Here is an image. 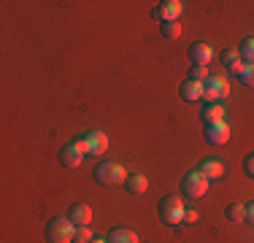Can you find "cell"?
Segmentation results:
<instances>
[{"instance_id":"6da1fadb","label":"cell","mask_w":254,"mask_h":243,"mask_svg":"<svg viewBox=\"0 0 254 243\" xmlns=\"http://www.w3.org/2000/svg\"><path fill=\"white\" fill-rule=\"evenodd\" d=\"M73 235H76V224L68 216L52 219L49 227H46V241L49 243H73Z\"/></svg>"},{"instance_id":"7a4b0ae2","label":"cell","mask_w":254,"mask_h":243,"mask_svg":"<svg viewBox=\"0 0 254 243\" xmlns=\"http://www.w3.org/2000/svg\"><path fill=\"white\" fill-rule=\"evenodd\" d=\"M160 219L168 224V227H176V224H184V214H187V208H184V203H181V197H162L160 200Z\"/></svg>"},{"instance_id":"3957f363","label":"cell","mask_w":254,"mask_h":243,"mask_svg":"<svg viewBox=\"0 0 254 243\" xmlns=\"http://www.w3.org/2000/svg\"><path fill=\"white\" fill-rule=\"evenodd\" d=\"M95 179L106 186H119L127 181V173L119 162H100V165L95 168Z\"/></svg>"},{"instance_id":"277c9868","label":"cell","mask_w":254,"mask_h":243,"mask_svg":"<svg viewBox=\"0 0 254 243\" xmlns=\"http://www.w3.org/2000/svg\"><path fill=\"white\" fill-rule=\"evenodd\" d=\"M181 192H184L187 197H203V194L208 192V179H205L203 173H197V170H190V173L181 179Z\"/></svg>"},{"instance_id":"5b68a950","label":"cell","mask_w":254,"mask_h":243,"mask_svg":"<svg viewBox=\"0 0 254 243\" xmlns=\"http://www.w3.org/2000/svg\"><path fill=\"white\" fill-rule=\"evenodd\" d=\"M227 95H230V84H227L225 76H211L208 81H205V95H203V100L219 103V100H225Z\"/></svg>"},{"instance_id":"8992f818","label":"cell","mask_w":254,"mask_h":243,"mask_svg":"<svg viewBox=\"0 0 254 243\" xmlns=\"http://www.w3.org/2000/svg\"><path fill=\"white\" fill-rule=\"evenodd\" d=\"M181 11H184V3H181V0H165V3L157 5L154 16H157L162 24H165V22H179Z\"/></svg>"},{"instance_id":"52a82bcc","label":"cell","mask_w":254,"mask_h":243,"mask_svg":"<svg viewBox=\"0 0 254 243\" xmlns=\"http://www.w3.org/2000/svg\"><path fill=\"white\" fill-rule=\"evenodd\" d=\"M205 141L214 143V146H222L230 141V124L227 119L225 122H214V124H205Z\"/></svg>"},{"instance_id":"ba28073f","label":"cell","mask_w":254,"mask_h":243,"mask_svg":"<svg viewBox=\"0 0 254 243\" xmlns=\"http://www.w3.org/2000/svg\"><path fill=\"white\" fill-rule=\"evenodd\" d=\"M87 154H92V157H103L108 151V135L106 132H98V130H92V132H87Z\"/></svg>"},{"instance_id":"9c48e42d","label":"cell","mask_w":254,"mask_h":243,"mask_svg":"<svg viewBox=\"0 0 254 243\" xmlns=\"http://www.w3.org/2000/svg\"><path fill=\"white\" fill-rule=\"evenodd\" d=\"M190 60L192 65H203V68H208V62L214 60V49L208 44H203V41H197V44L190 46Z\"/></svg>"},{"instance_id":"30bf717a","label":"cell","mask_w":254,"mask_h":243,"mask_svg":"<svg viewBox=\"0 0 254 243\" xmlns=\"http://www.w3.org/2000/svg\"><path fill=\"white\" fill-rule=\"evenodd\" d=\"M203 95H205V84H203V81L187 78V81L181 84V100H187V103H197V100H203Z\"/></svg>"},{"instance_id":"8fae6325","label":"cell","mask_w":254,"mask_h":243,"mask_svg":"<svg viewBox=\"0 0 254 243\" xmlns=\"http://www.w3.org/2000/svg\"><path fill=\"white\" fill-rule=\"evenodd\" d=\"M68 219L76 224V227H87L89 222H92V208H89L87 203H73L68 211Z\"/></svg>"},{"instance_id":"7c38bea8","label":"cell","mask_w":254,"mask_h":243,"mask_svg":"<svg viewBox=\"0 0 254 243\" xmlns=\"http://www.w3.org/2000/svg\"><path fill=\"white\" fill-rule=\"evenodd\" d=\"M197 173H203L205 179H222L225 176V165H222L219 160H203L200 165H197Z\"/></svg>"},{"instance_id":"4fadbf2b","label":"cell","mask_w":254,"mask_h":243,"mask_svg":"<svg viewBox=\"0 0 254 243\" xmlns=\"http://www.w3.org/2000/svg\"><path fill=\"white\" fill-rule=\"evenodd\" d=\"M60 162H63L65 168H78L84 162V154L76 149L73 143H70V146H65V149L60 151Z\"/></svg>"},{"instance_id":"5bb4252c","label":"cell","mask_w":254,"mask_h":243,"mask_svg":"<svg viewBox=\"0 0 254 243\" xmlns=\"http://www.w3.org/2000/svg\"><path fill=\"white\" fill-rule=\"evenodd\" d=\"M125 186H127V192H130V194H143L149 189V179L143 173H132V176H127Z\"/></svg>"},{"instance_id":"9a60e30c","label":"cell","mask_w":254,"mask_h":243,"mask_svg":"<svg viewBox=\"0 0 254 243\" xmlns=\"http://www.w3.org/2000/svg\"><path fill=\"white\" fill-rule=\"evenodd\" d=\"M222 65H225L227 70H233V73H241L246 62L241 60V52H238V49H227V52L222 54Z\"/></svg>"},{"instance_id":"2e32d148","label":"cell","mask_w":254,"mask_h":243,"mask_svg":"<svg viewBox=\"0 0 254 243\" xmlns=\"http://www.w3.org/2000/svg\"><path fill=\"white\" fill-rule=\"evenodd\" d=\"M225 106L222 103H208V106L203 108V122L205 124H214V122H225Z\"/></svg>"},{"instance_id":"e0dca14e","label":"cell","mask_w":254,"mask_h":243,"mask_svg":"<svg viewBox=\"0 0 254 243\" xmlns=\"http://www.w3.org/2000/svg\"><path fill=\"white\" fill-rule=\"evenodd\" d=\"M108 243H138V235L127 227H117L108 233Z\"/></svg>"},{"instance_id":"ac0fdd59","label":"cell","mask_w":254,"mask_h":243,"mask_svg":"<svg viewBox=\"0 0 254 243\" xmlns=\"http://www.w3.org/2000/svg\"><path fill=\"white\" fill-rule=\"evenodd\" d=\"M238 52H241V60H244L246 65H254V35H249V38L241 41Z\"/></svg>"},{"instance_id":"d6986e66","label":"cell","mask_w":254,"mask_h":243,"mask_svg":"<svg viewBox=\"0 0 254 243\" xmlns=\"http://www.w3.org/2000/svg\"><path fill=\"white\" fill-rule=\"evenodd\" d=\"M227 219H230V222H246V205L230 203L227 205Z\"/></svg>"},{"instance_id":"ffe728a7","label":"cell","mask_w":254,"mask_h":243,"mask_svg":"<svg viewBox=\"0 0 254 243\" xmlns=\"http://www.w3.org/2000/svg\"><path fill=\"white\" fill-rule=\"evenodd\" d=\"M162 35H165L168 41L181 38V24L179 22H165V24H162Z\"/></svg>"},{"instance_id":"44dd1931","label":"cell","mask_w":254,"mask_h":243,"mask_svg":"<svg viewBox=\"0 0 254 243\" xmlns=\"http://www.w3.org/2000/svg\"><path fill=\"white\" fill-rule=\"evenodd\" d=\"M238 78H241V84H244V87L254 89V65H244V70L238 73Z\"/></svg>"},{"instance_id":"7402d4cb","label":"cell","mask_w":254,"mask_h":243,"mask_svg":"<svg viewBox=\"0 0 254 243\" xmlns=\"http://www.w3.org/2000/svg\"><path fill=\"white\" fill-rule=\"evenodd\" d=\"M190 78H195V81H208L211 78V73H208V68H203V65H192V70H190Z\"/></svg>"},{"instance_id":"603a6c76","label":"cell","mask_w":254,"mask_h":243,"mask_svg":"<svg viewBox=\"0 0 254 243\" xmlns=\"http://www.w3.org/2000/svg\"><path fill=\"white\" fill-rule=\"evenodd\" d=\"M95 235L89 233V227H76V235H73V243H89Z\"/></svg>"},{"instance_id":"cb8c5ba5","label":"cell","mask_w":254,"mask_h":243,"mask_svg":"<svg viewBox=\"0 0 254 243\" xmlns=\"http://www.w3.org/2000/svg\"><path fill=\"white\" fill-rule=\"evenodd\" d=\"M244 170H246V173H249L252 179H254V154H249V157H244Z\"/></svg>"},{"instance_id":"d4e9b609","label":"cell","mask_w":254,"mask_h":243,"mask_svg":"<svg viewBox=\"0 0 254 243\" xmlns=\"http://www.w3.org/2000/svg\"><path fill=\"white\" fill-rule=\"evenodd\" d=\"M197 219H200V214L197 211H192V208H187V214H184V224H195Z\"/></svg>"},{"instance_id":"484cf974","label":"cell","mask_w":254,"mask_h":243,"mask_svg":"<svg viewBox=\"0 0 254 243\" xmlns=\"http://www.w3.org/2000/svg\"><path fill=\"white\" fill-rule=\"evenodd\" d=\"M246 222H249V224H254V203H249V205H246Z\"/></svg>"},{"instance_id":"4316f807","label":"cell","mask_w":254,"mask_h":243,"mask_svg":"<svg viewBox=\"0 0 254 243\" xmlns=\"http://www.w3.org/2000/svg\"><path fill=\"white\" fill-rule=\"evenodd\" d=\"M89 243H108V238H92Z\"/></svg>"}]
</instances>
